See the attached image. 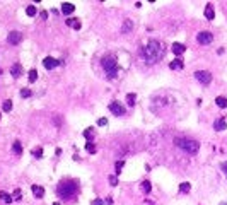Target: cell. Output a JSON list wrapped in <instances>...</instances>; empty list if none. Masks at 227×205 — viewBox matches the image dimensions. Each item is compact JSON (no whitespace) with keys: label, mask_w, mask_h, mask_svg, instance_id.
Returning <instances> with one entry per match:
<instances>
[{"label":"cell","mask_w":227,"mask_h":205,"mask_svg":"<svg viewBox=\"0 0 227 205\" xmlns=\"http://www.w3.org/2000/svg\"><path fill=\"white\" fill-rule=\"evenodd\" d=\"M33 156H34V157H41V156H43V149H41V147L34 149V150H33Z\"/></svg>","instance_id":"cell-30"},{"label":"cell","mask_w":227,"mask_h":205,"mask_svg":"<svg viewBox=\"0 0 227 205\" xmlns=\"http://www.w3.org/2000/svg\"><path fill=\"white\" fill-rule=\"evenodd\" d=\"M0 198H2L5 204H10V202L14 200V198H12V195H9L7 192H0Z\"/></svg>","instance_id":"cell-22"},{"label":"cell","mask_w":227,"mask_h":205,"mask_svg":"<svg viewBox=\"0 0 227 205\" xmlns=\"http://www.w3.org/2000/svg\"><path fill=\"white\" fill-rule=\"evenodd\" d=\"M12 150H14V152H16L17 156H21V154H22V145H21L19 140H16V142L12 144Z\"/></svg>","instance_id":"cell-18"},{"label":"cell","mask_w":227,"mask_h":205,"mask_svg":"<svg viewBox=\"0 0 227 205\" xmlns=\"http://www.w3.org/2000/svg\"><path fill=\"white\" fill-rule=\"evenodd\" d=\"M195 79H197L200 84L208 86V84L212 82V74L207 72V70H198V72H195Z\"/></svg>","instance_id":"cell-5"},{"label":"cell","mask_w":227,"mask_h":205,"mask_svg":"<svg viewBox=\"0 0 227 205\" xmlns=\"http://www.w3.org/2000/svg\"><path fill=\"white\" fill-rule=\"evenodd\" d=\"M31 190H33V193H34V196H36V198H41V196L45 195V188H43V186L33 185V186H31Z\"/></svg>","instance_id":"cell-15"},{"label":"cell","mask_w":227,"mask_h":205,"mask_svg":"<svg viewBox=\"0 0 227 205\" xmlns=\"http://www.w3.org/2000/svg\"><path fill=\"white\" fill-rule=\"evenodd\" d=\"M220 167H222V171H224V174L227 176V161H226V162H222V164H220Z\"/></svg>","instance_id":"cell-36"},{"label":"cell","mask_w":227,"mask_h":205,"mask_svg":"<svg viewBox=\"0 0 227 205\" xmlns=\"http://www.w3.org/2000/svg\"><path fill=\"white\" fill-rule=\"evenodd\" d=\"M212 39H214V36H212V33H208V31H202V33H198V36H197V41L200 45H210Z\"/></svg>","instance_id":"cell-6"},{"label":"cell","mask_w":227,"mask_h":205,"mask_svg":"<svg viewBox=\"0 0 227 205\" xmlns=\"http://www.w3.org/2000/svg\"><path fill=\"white\" fill-rule=\"evenodd\" d=\"M132 28H133L132 21H130V19H127V21H125V26L121 28V33H128V31H132Z\"/></svg>","instance_id":"cell-26"},{"label":"cell","mask_w":227,"mask_h":205,"mask_svg":"<svg viewBox=\"0 0 227 205\" xmlns=\"http://www.w3.org/2000/svg\"><path fill=\"white\" fill-rule=\"evenodd\" d=\"M36 12H38V9H36L34 5H28V9H26V14H28L29 17H34V16H36Z\"/></svg>","instance_id":"cell-25"},{"label":"cell","mask_w":227,"mask_h":205,"mask_svg":"<svg viewBox=\"0 0 227 205\" xmlns=\"http://www.w3.org/2000/svg\"><path fill=\"white\" fill-rule=\"evenodd\" d=\"M214 128L217 130V132H222V130H227V123L224 118H219L215 120V123H214Z\"/></svg>","instance_id":"cell-11"},{"label":"cell","mask_w":227,"mask_h":205,"mask_svg":"<svg viewBox=\"0 0 227 205\" xmlns=\"http://www.w3.org/2000/svg\"><path fill=\"white\" fill-rule=\"evenodd\" d=\"M43 65L46 70H51V68H55L57 65H60V60L53 58V57H46V58L43 60Z\"/></svg>","instance_id":"cell-9"},{"label":"cell","mask_w":227,"mask_h":205,"mask_svg":"<svg viewBox=\"0 0 227 205\" xmlns=\"http://www.w3.org/2000/svg\"><path fill=\"white\" fill-rule=\"evenodd\" d=\"M205 17L208 21H214V17H215V12H214V5L212 4H208L207 7H205Z\"/></svg>","instance_id":"cell-16"},{"label":"cell","mask_w":227,"mask_h":205,"mask_svg":"<svg viewBox=\"0 0 227 205\" xmlns=\"http://www.w3.org/2000/svg\"><path fill=\"white\" fill-rule=\"evenodd\" d=\"M72 28H74V29H75V31H79L80 28H82V24H80V21H79V19H75V21H74V26H72Z\"/></svg>","instance_id":"cell-33"},{"label":"cell","mask_w":227,"mask_h":205,"mask_svg":"<svg viewBox=\"0 0 227 205\" xmlns=\"http://www.w3.org/2000/svg\"><path fill=\"white\" fill-rule=\"evenodd\" d=\"M215 103H217L219 108H226L227 106V98H224V96H219V98L215 99Z\"/></svg>","instance_id":"cell-24"},{"label":"cell","mask_w":227,"mask_h":205,"mask_svg":"<svg viewBox=\"0 0 227 205\" xmlns=\"http://www.w3.org/2000/svg\"><path fill=\"white\" fill-rule=\"evenodd\" d=\"M183 67H185V63H183V60L181 58H176V60H173V62L169 63V68H171V70H181Z\"/></svg>","instance_id":"cell-13"},{"label":"cell","mask_w":227,"mask_h":205,"mask_svg":"<svg viewBox=\"0 0 227 205\" xmlns=\"http://www.w3.org/2000/svg\"><path fill=\"white\" fill-rule=\"evenodd\" d=\"M109 111L113 113V115H116V116H121V115H125V108L121 106L120 103H116V101H113V103H109Z\"/></svg>","instance_id":"cell-7"},{"label":"cell","mask_w":227,"mask_h":205,"mask_svg":"<svg viewBox=\"0 0 227 205\" xmlns=\"http://www.w3.org/2000/svg\"><path fill=\"white\" fill-rule=\"evenodd\" d=\"M190 190H191V185H190L188 181H185V183L179 185V192H181V193H190Z\"/></svg>","instance_id":"cell-21"},{"label":"cell","mask_w":227,"mask_h":205,"mask_svg":"<svg viewBox=\"0 0 227 205\" xmlns=\"http://www.w3.org/2000/svg\"><path fill=\"white\" fill-rule=\"evenodd\" d=\"M220 205H227V202H222V204H220Z\"/></svg>","instance_id":"cell-40"},{"label":"cell","mask_w":227,"mask_h":205,"mask_svg":"<svg viewBox=\"0 0 227 205\" xmlns=\"http://www.w3.org/2000/svg\"><path fill=\"white\" fill-rule=\"evenodd\" d=\"M74 10H75V5H74V4H70V2H63V4H62V12H63L65 16L72 14Z\"/></svg>","instance_id":"cell-10"},{"label":"cell","mask_w":227,"mask_h":205,"mask_svg":"<svg viewBox=\"0 0 227 205\" xmlns=\"http://www.w3.org/2000/svg\"><path fill=\"white\" fill-rule=\"evenodd\" d=\"M28 79H29V82H36L38 80V72L34 68H31L29 72H28Z\"/></svg>","instance_id":"cell-19"},{"label":"cell","mask_w":227,"mask_h":205,"mask_svg":"<svg viewBox=\"0 0 227 205\" xmlns=\"http://www.w3.org/2000/svg\"><path fill=\"white\" fill-rule=\"evenodd\" d=\"M101 63H103V68H104V72L108 74L109 79H115L116 75H118V63H116L115 57L108 55V57H104V58H103Z\"/></svg>","instance_id":"cell-4"},{"label":"cell","mask_w":227,"mask_h":205,"mask_svg":"<svg viewBox=\"0 0 227 205\" xmlns=\"http://www.w3.org/2000/svg\"><path fill=\"white\" fill-rule=\"evenodd\" d=\"M142 55H144V58H145L147 63H156V62H159L164 57V46L159 41L152 39V41H149L145 45V48L142 50Z\"/></svg>","instance_id":"cell-1"},{"label":"cell","mask_w":227,"mask_h":205,"mask_svg":"<svg viewBox=\"0 0 227 205\" xmlns=\"http://www.w3.org/2000/svg\"><path fill=\"white\" fill-rule=\"evenodd\" d=\"M10 74H12V77H21L22 75V67H21V63H14L12 68H10Z\"/></svg>","instance_id":"cell-12"},{"label":"cell","mask_w":227,"mask_h":205,"mask_svg":"<svg viewBox=\"0 0 227 205\" xmlns=\"http://www.w3.org/2000/svg\"><path fill=\"white\" fill-rule=\"evenodd\" d=\"M74 21H75V19L72 17V19H67V21H65V22H67V26H74Z\"/></svg>","instance_id":"cell-38"},{"label":"cell","mask_w":227,"mask_h":205,"mask_svg":"<svg viewBox=\"0 0 227 205\" xmlns=\"http://www.w3.org/2000/svg\"><path fill=\"white\" fill-rule=\"evenodd\" d=\"M104 205H113V198H111V196H108V198L104 200Z\"/></svg>","instance_id":"cell-37"},{"label":"cell","mask_w":227,"mask_h":205,"mask_svg":"<svg viewBox=\"0 0 227 205\" xmlns=\"http://www.w3.org/2000/svg\"><path fill=\"white\" fill-rule=\"evenodd\" d=\"M77 192H79V185H77V181H72V179L60 181L58 188H57V193L62 198H72L74 195H77Z\"/></svg>","instance_id":"cell-2"},{"label":"cell","mask_w":227,"mask_h":205,"mask_svg":"<svg viewBox=\"0 0 227 205\" xmlns=\"http://www.w3.org/2000/svg\"><path fill=\"white\" fill-rule=\"evenodd\" d=\"M108 179H109V183H111L113 186H116V185H118V178H116V176H113V174H111V176L108 178Z\"/></svg>","instance_id":"cell-32"},{"label":"cell","mask_w":227,"mask_h":205,"mask_svg":"<svg viewBox=\"0 0 227 205\" xmlns=\"http://www.w3.org/2000/svg\"><path fill=\"white\" fill-rule=\"evenodd\" d=\"M171 50H173V53L178 57V55H181V53H185V45H181V43H174L173 46H171Z\"/></svg>","instance_id":"cell-14"},{"label":"cell","mask_w":227,"mask_h":205,"mask_svg":"<svg viewBox=\"0 0 227 205\" xmlns=\"http://www.w3.org/2000/svg\"><path fill=\"white\" fill-rule=\"evenodd\" d=\"M84 137L87 138V142H92V138H94V128H86L84 130Z\"/></svg>","instance_id":"cell-17"},{"label":"cell","mask_w":227,"mask_h":205,"mask_svg":"<svg viewBox=\"0 0 227 205\" xmlns=\"http://www.w3.org/2000/svg\"><path fill=\"white\" fill-rule=\"evenodd\" d=\"M92 205H104V202H103L101 198H94V200H92Z\"/></svg>","instance_id":"cell-35"},{"label":"cell","mask_w":227,"mask_h":205,"mask_svg":"<svg viewBox=\"0 0 227 205\" xmlns=\"http://www.w3.org/2000/svg\"><path fill=\"white\" fill-rule=\"evenodd\" d=\"M98 125H99V127H104V125H108V120H106V118H99V120H98Z\"/></svg>","instance_id":"cell-34"},{"label":"cell","mask_w":227,"mask_h":205,"mask_svg":"<svg viewBox=\"0 0 227 205\" xmlns=\"http://www.w3.org/2000/svg\"><path fill=\"white\" fill-rule=\"evenodd\" d=\"M7 41H9L10 45H19L21 41H22V33H19V31H12V33H9Z\"/></svg>","instance_id":"cell-8"},{"label":"cell","mask_w":227,"mask_h":205,"mask_svg":"<svg viewBox=\"0 0 227 205\" xmlns=\"http://www.w3.org/2000/svg\"><path fill=\"white\" fill-rule=\"evenodd\" d=\"M2 109L9 113L10 109H12V101H10V99H7V101H4V104H2Z\"/></svg>","instance_id":"cell-27"},{"label":"cell","mask_w":227,"mask_h":205,"mask_svg":"<svg viewBox=\"0 0 227 205\" xmlns=\"http://www.w3.org/2000/svg\"><path fill=\"white\" fill-rule=\"evenodd\" d=\"M86 150H87L89 154H94V152H96V145H94V142H87V144H86Z\"/></svg>","instance_id":"cell-28"},{"label":"cell","mask_w":227,"mask_h":205,"mask_svg":"<svg viewBox=\"0 0 227 205\" xmlns=\"http://www.w3.org/2000/svg\"><path fill=\"white\" fill-rule=\"evenodd\" d=\"M21 96H22V98H29V96H31V91L24 87L22 91H21Z\"/></svg>","instance_id":"cell-31"},{"label":"cell","mask_w":227,"mask_h":205,"mask_svg":"<svg viewBox=\"0 0 227 205\" xmlns=\"http://www.w3.org/2000/svg\"><path fill=\"white\" fill-rule=\"evenodd\" d=\"M135 101H137V96H135L133 92L127 94V104H128V106H135Z\"/></svg>","instance_id":"cell-20"},{"label":"cell","mask_w":227,"mask_h":205,"mask_svg":"<svg viewBox=\"0 0 227 205\" xmlns=\"http://www.w3.org/2000/svg\"><path fill=\"white\" fill-rule=\"evenodd\" d=\"M51 205H60V204H58V202H55V204H51Z\"/></svg>","instance_id":"cell-39"},{"label":"cell","mask_w":227,"mask_h":205,"mask_svg":"<svg viewBox=\"0 0 227 205\" xmlns=\"http://www.w3.org/2000/svg\"><path fill=\"white\" fill-rule=\"evenodd\" d=\"M142 192L144 193H150V190H152V185H150V181H142Z\"/></svg>","instance_id":"cell-23"},{"label":"cell","mask_w":227,"mask_h":205,"mask_svg":"<svg viewBox=\"0 0 227 205\" xmlns=\"http://www.w3.org/2000/svg\"><path fill=\"white\" fill-rule=\"evenodd\" d=\"M174 144H176L179 149H183L185 152H188V154H197L198 149H200V144H198L197 140L185 138V137H178V138L174 140Z\"/></svg>","instance_id":"cell-3"},{"label":"cell","mask_w":227,"mask_h":205,"mask_svg":"<svg viewBox=\"0 0 227 205\" xmlns=\"http://www.w3.org/2000/svg\"><path fill=\"white\" fill-rule=\"evenodd\" d=\"M125 166V161H116V164H115V169H116V174H121V169Z\"/></svg>","instance_id":"cell-29"}]
</instances>
